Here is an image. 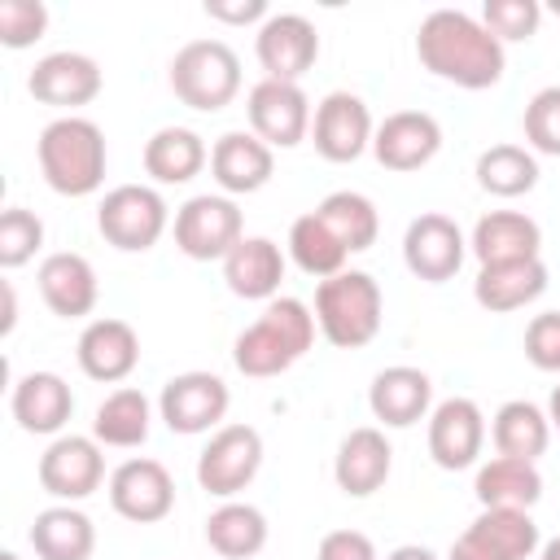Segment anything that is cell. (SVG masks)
Segmentation results:
<instances>
[{
	"mask_svg": "<svg viewBox=\"0 0 560 560\" xmlns=\"http://www.w3.org/2000/svg\"><path fill=\"white\" fill-rule=\"evenodd\" d=\"M416 57L429 74L481 92L503 79V44L459 9H433L416 31Z\"/></svg>",
	"mask_w": 560,
	"mask_h": 560,
	"instance_id": "1",
	"label": "cell"
},
{
	"mask_svg": "<svg viewBox=\"0 0 560 560\" xmlns=\"http://www.w3.org/2000/svg\"><path fill=\"white\" fill-rule=\"evenodd\" d=\"M315 341V315L306 311V302L298 298H271L267 311L258 315V324H249L236 346L232 359L245 376H280L289 372Z\"/></svg>",
	"mask_w": 560,
	"mask_h": 560,
	"instance_id": "2",
	"label": "cell"
},
{
	"mask_svg": "<svg viewBox=\"0 0 560 560\" xmlns=\"http://www.w3.org/2000/svg\"><path fill=\"white\" fill-rule=\"evenodd\" d=\"M39 171L52 192L88 197L105 179V136L88 118H57L39 131Z\"/></svg>",
	"mask_w": 560,
	"mask_h": 560,
	"instance_id": "3",
	"label": "cell"
},
{
	"mask_svg": "<svg viewBox=\"0 0 560 560\" xmlns=\"http://www.w3.org/2000/svg\"><path fill=\"white\" fill-rule=\"evenodd\" d=\"M381 284L368 271H341L315 289V324L337 350H359L381 332Z\"/></svg>",
	"mask_w": 560,
	"mask_h": 560,
	"instance_id": "4",
	"label": "cell"
},
{
	"mask_svg": "<svg viewBox=\"0 0 560 560\" xmlns=\"http://www.w3.org/2000/svg\"><path fill=\"white\" fill-rule=\"evenodd\" d=\"M171 92L188 109L214 114L241 92V57L223 39H192L171 61Z\"/></svg>",
	"mask_w": 560,
	"mask_h": 560,
	"instance_id": "5",
	"label": "cell"
},
{
	"mask_svg": "<svg viewBox=\"0 0 560 560\" xmlns=\"http://www.w3.org/2000/svg\"><path fill=\"white\" fill-rule=\"evenodd\" d=\"M96 228L114 249L144 254L158 245V236L166 228V201L144 184H122V188L105 192V201L96 210Z\"/></svg>",
	"mask_w": 560,
	"mask_h": 560,
	"instance_id": "6",
	"label": "cell"
},
{
	"mask_svg": "<svg viewBox=\"0 0 560 560\" xmlns=\"http://www.w3.org/2000/svg\"><path fill=\"white\" fill-rule=\"evenodd\" d=\"M262 468V438L249 424H223L210 446L197 455V481L201 490L232 499L236 490H245Z\"/></svg>",
	"mask_w": 560,
	"mask_h": 560,
	"instance_id": "7",
	"label": "cell"
},
{
	"mask_svg": "<svg viewBox=\"0 0 560 560\" xmlns=\"http://www.w3.org/2000/svg\"><path fill=\"white\" fill-rule=\"evenodd\" d=\"M241 241H245V223L228 197L206 192V197H192L188 206H179V214H175V245L197 262L228 258Z\"/></svg>",
	"mask_w": 560,
	"mask_h": 560,
	"instance_id": "8",
	"label": "cell"
},
{
	"mask_svg": "<svg viewBox=\"0 0 560 560\" xmlns=\"http://www.w3.org/2000/svg\"><path fill=\"white\" fill-rule=\"evenodd\" d=\"M464 232L455 228V219L429 210L420 219L407 223V236H402V262L416 280L424 284H446L459 262H464Z\"/></svg>",
	"mask_w": 560,
	"mask_h": 560,
	"instance_id": "9",
	"label": "cell"
},
{
	"mask_svg": "<svg viewBox=\"0 0 560 560\" xmlns=\"http://www.w3.org/2000/svg\"><path fill=\"white\" fill-rule=\"evenodd\" d=\"M158 407L171 433H206L228 411V385L214 372H179L162 385Z\"/></svg>",
	"mask_w": 560,
	"mask_h": 560,
	"instance_id": "10",
	"label": "cell"
},
{
	"mask_svg": "<svg viewBox=\"0 0 560 560\" xmlns=\"http://www.w3.org/2000/svg\"><path fill=\"white\" fill-rule=\"evenodd\" d=\"M109 503L122 521L153 525L175 508V481L158 459H127L109 477Z\"/></svg>",
	"mask_w": 560,
	"mask_h": 560,
	"instance_id": "11",
	"label": "cell"
},
{
	"mask_svg": "<svg viewBox=\"0 0 560 560\" xmlns=\"http://www.w3.org/2000/svg\"><path fill=\"white\" fill-rule=\"evenodd\" d=\"M249 122H254V136L271 149H293L306 140V127H311V101L298 83H276V79H262L254 92H249Z\"/></svg>",
	"mask_w": 560,
	"mask_h": 560,
	"instance_id": "12",
	"label": "cell"
},
{
	"mask_svg": "<svg viewBox=\"0 0 560 560\" xmlns=\"http://www.w3.org/2000/svg\"><path fill=\"white\" fill-rule=\"evenodd\" d=\"M438 149H442V127H438V118L424 114V109H398V114H389V118L376 127V136H372L376 162H381L385 171H398V175L429 166Z\"/></svg>",
	"mask_w": 560,
	"mask_h": 560,
	"instance_id": "13",
	"label": "cell"
},
{
	"mask_svg": "<svg viewBox=\"0 0 560 560\" xmlns=\"http://www.w3.org/2000/svg\"><path fill=\"white\" fill-rule=\"evenodd\" d=\"M319 57V31L302 13L267 18L258 31V66L276 83H298Z\"/></svg>",
	"mask_w": 560,
	"mask_h": 560,
	"instance_id": "14",
	"label": "cell"
},
{
	"mask_svg": "<svg viewBox=\"0 0 560 560\" xmlns=\"http://www.w3.org/2000/svg\"><path fill=\"white\" fill-rule=\"evenodd\" d=\"M315 153L328 162H354L372 144V114L354 92H328L315 109Z\"/></svg>",
	"mask_w": 560,
	"mask_h": 560,
	"instance_id": "15",
	"label": "cell"
},
{
	"mask_svg": "<svg viewBox=\"0 0 560 560\" xmlns=\"http://www.w3.org/2000/svg\"><path fill=\"white\" fill-rule=\"evenodd\" d=\"M481 442H486V420H481V407L472 398H446L433 407L429 455L438 468H446V472L468 468L481 455Z\"/></svg>",
	"mask_w": 560,
	"mask_h": 560,
	"instance_id": "16",
	"label": "cell"
},
{
	"mask_svg": "<svg viewBox=\"0 0 560 560\" xmlns=\"http://www.w3.org/2000/svg\"><path fill=\"white\" fill-rule=\"evenodd\" d=\"M105 477V459L96 438H57L39 455V486L52 499H88Z\"/></svg>",
	"mask_w": 560,
	"mask_h": 560,
	"instance_id": "17",
	"label": "cell"
},
{
	"mask_svg": "<svg viewBox=\"0 0 560 560\" xmlns=\"http://www.w3.org/2000/svg\"><path fill=\"white\" fill-rule=\"evenodd\" d=\"M31 96L52 109H74L101 96V66L83 52H48L26 79Z\"/></svg>",
	"mask_w": 560,
	"mask_h": 560,
	"instance_id": "18",
	"label": "cell"
},
{
	"mask_svg": "<svg viewBox=\"0 0 560 560\" xmlns=\"http://www.w3.org/2000/svg\"><path fill=\"white\" fill-rule=\"evenodd\" d=\"M389 468H394V451H389L385 433L372 429V424H363V429H350L341 438L332 477H337V486L350 499H368V494H376L389 481Z\"/></svg>",
	"mask_w": 560,
	"mask_h": 560,
	"instance_id": "19",
	"label": "cell"
},
{
	"mask_svg": "<svg viewBox=\"0 0 560 560\" xmlns=\"http://www.w3.org/2000/svg\"><path fill=\"white\" fill-rule=\"evenodd\" d=\"M140 363V337L127 319H92L79 337V368L101 381L114 385L122 376H131V368Z\"/></svg>",
	"mask_w": 560,
	"mask_h": 560,
	"instance_id": "20",
	"label": "cell"
},
{
	"mask_svg": "<svg viewBox=\"0 0 560 560\" xmlns=\"http://www.w3.org/2000/svg\"><path fill=\"white\" fill-rule=\"evenodd\" d=\"M39 298L61 319H83L96 306V271L83 254H48L39 262Z\"/></svg>",
	"mask_w": 560,
	"mask_h": 560,
	"instance_id": "21",
	"label": "cell"
},
{
	"mask_svg": "<svg viewBox=\"0 0 560 560\" xmlns=\"http://www.w3.org/2000/svg\"><path fill=\"white\" fill-rule=\"evenodd\" d=\"M433 402V381L420 368H385L376 372L372 389H368V407L381 424L389 429H407L416 424Z\"/></svg>",
	"mask_w": 560,
	"mask_h": 560,
	"instance_id": "22",
	"label": "cell"
},
{
	"mask_svg": "<svg viewBox=\"0 0 560 560\" xmlns=\"http://www.w3.org/2000/svg\"><path fill=\"white\" fill-rule=\"evenodd\" d=\"M547 289V267L542 258H516V262H490L477 271L472 280V298L477 306L503 315V311H521L525 302H534Z\"/></svg>",
	"mask_w": 560,
	"mask_h": 560,
	"instance_id": "23",
	"label": "cell"
},
{
	"mask_svg": "<svg viewBox=\"0 0 560 560\" xmlns=\"http://www.w3.org/2000/svg\"><path fill=\"white\" fill-rule=\"evenodd\" d=\"M210 171L214 179L228 188V192H258L271 171H276V158H271V144H262L258 136L249 131H228L219 136V144L210 149Z\"/></svg>",
	"mask_w": 560,
	"mask_h": 560,
	"instance_id": "24",
	"label": "cell"
},
{
	"mask_svg": "<svg viewBox=\"0 0 560 560\" xmlns=\"http://www.w3.org/2000/svg\"><path fill=\"white\" fill-rule=\"evenodd\" d=\"M223 280L236 298L245 302H262L276 298L280 280H284V254L280 245H271L267 236H245L228 258H223Z\"/></svg>",
	"mask_w": 560,
	"mask_h": 560,
	"instance_id": "25",
	"label": "cell"
},
{
	"mask_svg": "<svg viewBox=\"0 0 560 560\" xmlns=\"http://www.w3.org/2000/svg\"><path fill=\"white\" fill-rule=\"evenodd\" d=\"M74 411V394L57 372H31L13 385V420L26 433H57Z\"/></svg>",
	"mask_w": 560,
	"mask_h": 560,
	"instance_id": "26",
	"label": "cell"
},
{
	"mask_svg": "<svg viewBox=\"0 0 560 560\" xmlns=\"http://www.w3.org/2000/svg\"><path fill=\"white\" fill-rule=\"evenodd\" d=\"M538 245H542V232L521 210H494V214L477 219V228H472V254L481 258V267L538 258Z\"/></svg>",
	"mask_w": 560,
	"mask_h": 560,
	"instance_id": "27",
	"label": "cell"
},
{
	"mask_svg": "<svg viewBox=\"0 0 560 560\" xmlns=\"http://www.w3.org/2000/svg\"><path fill=\"white\" fill-rule=\"evenodd\" d=\"M464 534L494 560H529L538 551V525L521 508H481V516Z\"/></svg>",
	"mask_w": 560,
	"mask_h": 560,
	"instance_id": "28",
	"label": "cell"
},
{
	"mask_svg": "<svg viewBox=\"0 0 560 560\" xmlns=\"http://www.w3.org/2000/svg\"><path fill=\"white\" fill-rule=\"evenodd\" d=\"M472 490H477L481 508H521V512H529L542 499V477L525 459L494 455L490 464L477 468V486Z\"/></svg>",
	"mask_w": 560,
	"mask_h": 560,
	"instance_id": "29",
	"label": "cell"
},
{
	"mask_svg": "<svg viewBox=\"0 0 560 560\" xmlns=\"http://www.w3.org/2000/svg\"><path fill=\"white\" fill-rule=\"evenodd\" d=\"M31 547L39 560H88L96 547V529L79 508H48L31 525Z\"/></svg>",
	"mask_w": 560,
	"mask_h": 560,
	"instance_id": "30",
	"label": "cell"
},
{
	"mask_svg": "<svg viewBox=\"0 0 560 560\" xmlns=\"http://www.w3.org/2000/svg\"><path fill=\"white\" fill-rule=\"evenodd\" d=\"M206 166V144L188 127H162L144 144V171L158 184H188Z\"/></svg>",
	"mask_w": 560,
	"mask_h": 560,
	"instance_id": "31",
	"label": "cell"
},
{
	"mask_svg": "<svg viewBox=\"0 0 560 560\" xmlns=\"http://www.w3.org/2000/svg\"><path fill=\"white\" fill-rule=\"evenodd\" d=\"M206 542L223 560H249L267 547V516L249 503H223L206 516Z\"/></svg>",
	"mask_w": 560,
	"mask_h": 560,
	"instance_id": "32",
	"label": "cell"
},
{
	"mask_svg": "<svg viewBox=\"0 0 560 560\" xmlns=\"http://www.w3.org/2000/svg\"><path fill=\"white\" fill-rule=\"evenodd\" d=\"M547 442H551V420L534 402L516 398V402H503L494 411V446H499V455L534 464L547 451Z\"/></svg>",
	"mask_w": 560,
	"mask_h": 560,
	"instance_id": "33",
	"label": "cell"
},
{
	"mask_svg": "<svg viewBox=\"0 0 560 560\" xmlns=\"http://www.w3.org/2000/svg\"><path fill=\"white\" fill-rule=\"evenodd\" d=\"M92 438L105 442V446H118V451L144 446V438H149V398L140 389H114L96 407Z\"/></svg>",
	"mask_w": 560,
	"mask_h": 560,
	"instance_id": "34",
	"label": "cell"
},
{
	"mask_svg": "<svg viewBox=\"0 0 560 560\" xmlns=\"http://www.w3.org/2000/svg\"><path fill=\"white\" fill-rule=\"evenodd\" d=\"M289 254H293V262H298L306 276L328 280V276H341L350 249H346V245L332 236V228L311 210V214L293 219V228H289Z\"/></svg>",
	"mask_w": 560,
	"mask_h": 560,
	"instance_id": "35",
	"label": "cell"
},
{
	"mask_svg": "<svg viewBox=\"0 0 560 560\" xmlns=\"http://www.w3.org/2000/svg\"><path fill=\"white\" fill-rule=\"evenodd\" d=\"M477 184L494 197H525L538 184V162L521 144H494L477 158Z\"/></svg>",
	"mask_w": 560,
	"mask_h": 560,
	"instance_id": "36",
	"label": "cell"
},
{
	"mask_svg": "<svg viewBox=\"0 0 560 560\" xmlns=\"http://www.w3.org/2000/svg\"><path fill=\"white\" fill-rule=\"evenodd\" d=\"M328 228H332V236L354 254V249H368V245H376V232H381V219H376V206L363 197V192H328L324 201H319V210H315Z\"/></svg>",
	"mask_w": 560,
	"mask_h": 560,
	"instance_id": "37",
	"label": "cell"
},
{
	"mask_svg": "<svg viewBox=\"0 0 560 560\" xmlns=\"http://www.w3.org/2000/svg\"><path fill=\"white\" fill-rule=\"evenodd\" d=\"M44 245V223L26 206H9L0 214V267H22Z\"/></svg>",
	"mask_w": 560,
	"mask_h": 560,
	"instance_id": "38",
	"label": "cell"
},
{
	"mask_svg": "<svg viewBox=\"0 0 560 560\" xmlns=\"http://www.w3.org/2000/svg\"><path fill=\"white\" fill-rule=\"evenodd\" d=\"M542 22L538 0H486L481 26L503 44V39H529Z\"/></svg>",
	"mask_w": 560,
	"mask_h": 560,
	"instance_id": "39",
	"label": "cell"
},
{
	"mask_svg": "<svg viewBox=\"0 0 560 560\" xmlns=\"http://www.w3.org/2000/svg\"><path fill=\"white\" fill-rule=\"evenodd\" d=\"M48 31V9L39 0H0V44L31 48Z\"/></svg>",
	"mask_w": 560,
	"mask_h": 560,
	"instance_id": "40",
	"label": "cell"
},
{
	"mask_svg": "<svg viewBox=\"0 0 560 560\" xmlns=\"http://www.w3.org/2000/svg\"><path fill=\"white\" fill-rule=\"evenodd\" d=\"M525 140L547 153L560 158V88H542L529 105H525Z\"/></svg>",
	"mask_w": 560,
	"mask_h": 560,
	"instance_id": "41",
	"label": "cell"
},
{
	"mask_svg": "<svg viewBox=\"0 0 560 560\" xmlns=\"http://www.w3.org/2000/svg\"><path fill=\"white\" fill-rule=\"evenodd\" d=\"M525 359L538 372H560V311H542L525 328Z\"/></svg>",
	"mask_w": 560,
	"mask_h": 560,
	"instance_id": "42",
	"label": "cell"
},
{
	"mask_svg": "<svg viewBox=\"0 0 560 560\" xmlns=\"http://www.w3.org/2000/svg\"><path fill=\"white\" fill-rule=\"evenodd\" d=\"M315 560H376V542L363 529H328Z\"/></svg>",
	"mask_w": 560,
	"mask_h": 560,
	"instance_id": "43",
	"label": "cell"
},
{
	"mask_svg": "<svg viewBox=\"0 0 560 560\" xmlns=\"http://www.w3.org/2000/svg\"><path fill=\"white\" fill-rule=\"evenodd\" d=\"M206 18L223 26H249L267 18V0H206Z\"/></svg>",
	"mask_w": 560,
	"mask_h": 560,
	"instance_id": "44",
	"label": "cell"
},
{
	"mask_svg": "<svg viewBox=\"0 0 560 560\" xmlns=\"http://www.w3.org/2000/svg\"><path fill=\"white\" fill-rule=\"evenodd\" d=\"M18 324V293L9 280H0V337H9Z\"/></svg>",
	"mask_w": 560,
	"mask_h": 560,
	"instance_id": "45",
	"label": "cell"
},
{
	"mask_svg": "<svg viewBox=\"0 0 560 560\" xmlns=\"http://www.w3.org/2000/svg\"><path fill=\"white\" fill-rule=\"evenodd\" d=\"M446 560H494V556H490L486 547H477L468 534H459V538L451 542V556H446Z\"/></svg>",
	"mask_w": 560,
	"mask_h": 560,
	"instance_id": "46",
	"label": "cell"
},
{
	"mask_svg": "<svg viewBox=\"0 0 560 560\" xmlns=\"http://www.w3.org/2000/svg\"><path fill=\"white\" fill-rule=\"evenodd\" d=\"M385 560H438L429 547H416V542H407V547H394Z\"/></svg>",
	"mask_w": 560,
	"mask_h": 560,
	"instance_id": "47",
	"label": "cell"
},
{
	"mask_svg": "<svg viewBox=\"0 0 560 560\" xmlns=\"http://www.w3.org/2000/svg\"><path fill=\"white\" fill-rule=\"evenodd\" d=\"M547 420H551V424L560 429V385L551 389V407H547Z\"/></svg>",
	"mask_w": 560,
	"mask_h": 560,
	"instance_id": "48",
	"label": "cell"
},
{
	"mask_svg": "<svg viewBox=\"0 0 560 560\" xmlns=\"http://www.w3.org/2000/svg\"><path fill=\"white\" fill-rule=\"evenodd\" d=\"M538 560H560V538H551L547 547H542V556Z\"/></svg>",
	"mask_w": 560,
	"mask_h": 560,
	"instance_id": "49",
	"label": "cell"
},
{
	"mask_svg": "<svg viewBox=\"0 0 560 560\" xmlns=\"http://www.w3.org/2000/svg\"><path fill=\"white\" fill-rule=\"evenodd\" d=\"M0 560H18V556H13V551H0Z\"/></svg>",
	"mask_w": 560,
	"mask_h": 560,
	"instance_id": "50",
	"label": "cell"
},
{
	"mask_svg": "<svg viewBox=\"0 0 560 560\" xmlns=\"http://www.w3.org/2000/svg\"><path fill=\"white\" fill-rule=\"evenodd\" d=\"M551 9H556V13H560V0H556V4H551Z\"/></svg>",
	"mask_w": 560,
	"mask_h": 560,
	"instance_id": "51",
	"label": "cell"
}]
</instances>
